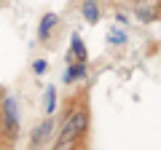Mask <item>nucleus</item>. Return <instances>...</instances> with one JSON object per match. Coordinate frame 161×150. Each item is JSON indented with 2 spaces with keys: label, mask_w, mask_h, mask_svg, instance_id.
Returning a JSON list of instances; mask_svg holds the SVG:
<instances>
[{
  "label": "nucleus",
  "mask_w": 161,
  "mask_h": 150,
  "mask_svg": "<svg viewBox=\"0 0 161 150\" xmlns=\"http://www.w3.org/2000/svg\"><path fill=\"white\" fill-rule=\"evenodd\" d=\"M80 75H86V64H73V67L64 72V81L67 83H73L75 78H80Z\"/></svg>",
  "instance_id": "nucleus-7"
},
{
  "label": "nucleus",
  "mask_w": 161,
  "mask_h": 150,
  "mask_svg": "<svg viewBox=\"0 0 161 150\" xmlns=\"http://www.w3.org/2000/svg\"><path fill=\"white\" fill-rule=\"evenodd\" d=\"M3 115H6V129H8V134H16L19 118H16V102H14V99H6V102H3Z\"/></svg>",
  "instance_id": "nucleus-2"
},
{
  "label": "nucleus",
  "mask_w": 161,
  "mask_h": 150,
  "mask_svg": "<svg viewBox=\"0 0 161 150\" xmlns=\"http://www.w3.org/2000/svg\"><path fill=\"white\" fill-rule=\"evenodd\" d=\"M32 70H35V72H46V70H48V62H46V59H38V62H32Z\"/></svg>",
  "instance_id": "nucleus-10"
},
{
  "label": "nucleus",
  "mask_w": 161,
  "mask_h": 150,
  "mask_svg": "<svg viewBox=\"0 0 161 150\" xmlns=\"http://www.w3.org/2000/svg\"><path fill=\"white\" fill-rule=\"evenodd\" d=\"M54 27H57V13H46V16H43V22H40V27H38V35L46 40L48 35H51Z\"/></svg>",
  "instance_id": "nucleus-5"
},
{
  "label": "nucleus",
  "mask_w": 161,
  "mask_h": 150,
  "mask_svg": "<svg viewBox=\"0 0 161 150\" xmlns=\"http://www.w3.org/2000/svg\"><path fill=\"white\" fill-rule=\"evenodd\" d=\"M57 110V91H54V86L46 88V113H54Z\"/></svg>",
  "instance_id": "nucleus-8"
},
{
  "label": "nucleus",
  "mask_w": 161,
  "mask_h": 150,
  "mask_svg": "<svg viewBox=\"0 0 161 150\" xmlns=\"http://www.w3.org/2000/svg\"><path fill=\"white\" fill-rule=\"evenodd\" d=\"M86 126H89L86 110H75V113H70V115L64 118V123H62V131H59V145H62V142H75L80 134L86 131Z\"/></svg>",
  "instance_id": "nucleus-1"
},
{
  "label": "nucleus",
  "mask_w": 161,
  "mask_h": 150,
  "mask_svg": "<svg viewBox=\"0 0 161 150\" xmlns=\"http://www.w3.org/2000/svg\"><path fill=\"white\" fill-rule=\"evenodd\" d=\"M51 129H54V123H51V121H43V123H40V126L32 131V150H38V147H40V142H46V139H48Z\"/></svg>",
  "instance_id": "nucleus-4"
},
{
  "label": "nucleus",
  "mask_w": 161,
  "mask_h": 150,
  "mask_svg": "<svg viewBox=\"0 0 161 150\" xmlns=\"http://www.w3.org/2000/svg\"><path fill=\"white\" fill-rule=\"evenodd\" d=\"M108 38H110V40H113V43H115V46H121V43L126 40V35H124V32H118V29H113V32H110V35H108Z\"/></svg>",
  "instance_id": "nucleus-9"
},
{
  "label": "nucleus",
  "mask_w": 161,
  "mask_h": 150,
  "mask_svg": "<svg viewBox=\"0 0 161 150\" xmlns=\"http://www.w3.org/2000/svg\"><path fill=\"white\" fill-rule=\"evenodd\" d=\"M70 56L78 59V64L89 62V54H86V46H83V40H80V35H73V38H70Z\"/></svg>",
  "instance_id": "nucleus-3"
},
{
  "label": "nucleus",
  "mask_w": 161,
  "mask_h": 150,
  "mask_svg": "<svg viewBox=\"0 0 161 150\" xmlns=\"http://www.w3.org/2000/svg\"><path fill=\"white\" fill-rule=\"evenodd\" d=\"M83 16H86L89 24H94V22L99 19V8H97V3H94V0H86V3H83Z\"/></svg>",
  "instance_id": "nucleus-6"
}]
</instances>
